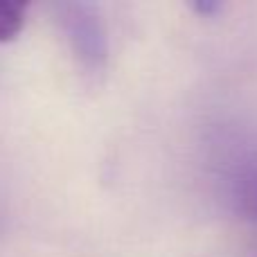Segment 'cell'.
<instances>
[{
    "instance_id": "6da1fadb",
    "label": "cell",
    "mask_w": 257,
    "mask_h": 257,
    "mask_svg": "<svg viewBox=\"0 0 257 257\" xmlns=\"http://www.w3.org/2000/svg\"><path fill=\"white\" fill-rule=\"evenodd\" d=\"M57 23L66 36L79 70L88 79H99L106 68L108 39L99 7L93 3H59L54 5Z\"/></svg>"
},
{
    "instance_id": "7a4b0ae2",
    "label": "cell",
    "mask_w": 257,
    "mask_h": 257,
    "mask_svg": "<svg viewBox=\"0 0 257 257\" xmlns=\"http://www.w3.org/2000/svg\"><path fill=\"white\" fill-rule=\"evenodd\" d=\"M232 194L239 210L257 221V163H248L232 181Z\"/></svg>"
},
{
    "instance_id": "3957f363",
    "label": "cell",
    "mask_w": 257,
    "mask_h": 257,
    "mask_svg": "<svg viewBox=\"0 0 257 257\" xmlns=\"http://www.w3.org/2000/svg\"><path fill=\"white\" fill-rule=\"evenodd\" d=\"M25 3H14V0H0V43H9L21 34L25 25Z\"/></svg>"
},
{
    "instance_id": "277c9868",
    "label": "cell",
    "mask_w": 257,
    "mask_h": 257,
    "mask_svg": "<svg viewBox=\"0 0 257 257\" xmlns=\"http://www.w3.org/2000/svg\"><path fill=\"white\" fill-rule=\"evenodd\" d=\"M194 9H196V12H203V14H214V12H219V9H221V5H219V3H196Z\"/></svg>"
}]
</instances>
